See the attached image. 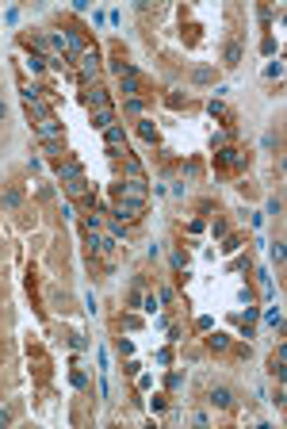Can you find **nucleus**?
<instances>
[{"label": "nucleus", "mask_w": 287, "mask_h": 429, "mask_svg": "<svg viewBox=\"0 0 287 429\" xmlns=\"http://www.w3.org/2000/svg\"><path fill=\"white\" fill-rule=\"evenodd\" d=\"M146 196H149V188H146L142 176H131V181L119 184V199H131V203H142V207H146Z\"/></svg>", "instance_id": "f257e3e1"}, {"label": "nucleus", "mask_w": 287, "mask_h": 429, "mask_svg": "<svg viewBox=\"0 0 287 429\" xmlns=\"http://www.w3.org/2000/svg\"><path fill=\"white\" fill-rule=\"evenodd\" d=\"M77 61H80V77H85V81H96V73H100V58H96V50H85Z\"/></svg>", "instance_id": "f03ea898"}, {"label": "nucleus", "mask_w": 287, "mask_h": 429, "mask_svg": "<svg viewBox=\"0 0 287 429\" xmlns=\"http://www.w3.org/2000/svg\"><path fill=\"white\" fill-rule=\"evenodd\" d=\"M115 214H119V223H122V219H127V223H134V219L142 214V203H131V199H119V203H115Z\"/></svg>", "instance_id": "7ed1b4c3"}, {"label": "nucleus", "mask_w": 287, "mask_h": 429, "mask_svg": "<svg viewBox=\"0 0 287 429\" xmlns=\"http://www.w3.org/2000/svg\"><path fill=\"white\" fill-rule=\"evenodd\" d=\"M122 138H127V134H122V127H115V123L104 130V142H107V150H111V154H119V150H122Z\"/></svg>", "instance_id": "20e7f679"}, {"label": "nucleus", "mask_w": 287, "mask_h": 429, "mask_svg": "<svg viewBox=\"0 0 287 429\" xmlns=\"http://www.w3.org/2000/svg\"><path fill=\"white\" fill-rule=\"evenodd\" d=\"M58 176L69 184V181H77V176H85V169H80L77 161H58Z\"/></svg>", "instance_id": "39448f33"}, {"label": "nucleus", "mask_w": 287, "mask_h": 429, "mask_svg": "<svg viewBox=\"0 0 287 429\" xmlns=\"http://www.w3.org/2000/svg\"><path fill=\"white\" fill-rule=\"evenodd\" d=\"M111 123H115V112H111V108H96V115H92V127L107 130Z\"/></svg>", "instance_id": "423d86ee"}, {"label": "nucleus", "mask_w": 287, "mask_h": 429, "mask_svg": "<svg viewBox=\"0 0 287 429\" xmlns=\"http://www.w3.org/2000/svg\"><path fill=\"white\" fill-rule=\"evenodd\" d=\"M211 403H215V406H222V410H226V406H234V395H230L226 387H215V391H211Z\"/></svg>", "instance_id": "0eeeda50"}, {"label": "nucleus", "mask_w": 287, "mask_h": 429, "mask_svg": "<svg viewBox=\"0 0 287 429\" xmlns=\"http://www.w3.org/2000/svg\"><path fill=\"white\" fill-rule=\"evenodd\" d=\"M88 103H92V108H111V103H107V92H104V88H92V92H88Z\"/></svg>", "instance_id": "6e6552de"}, {"label": "nucleus", "mask_w": 287, "mask_h": 429, "mask_svg": "<svg viewBox=\"0 0 287 429\" xmlns=\"http://www.w3.org/2000/svg\"><path fill=\"white\" fill-rule=\"evenodd\" d=\"M65 192H69V196H85V192H88V181H85V176H77V181L65 184Z\"/></svg>", "instance_id": "1a4fd4ad"}, {"label": "nucleus", "mask_w": 287, "mask_h": 429, "mask_svg": "<svg viewBox=\"0 0 287 429\" xmlns=\"http://www.w3.org/2000/svg\"><path fill=\"white\" fill-rule=\"evenodd\" d=\"M211 115H218V119L226 123V127H230V123H234V115H230V112H226V108H222V103H218V100H211Z\"/></svg>", "instance_id": "9d476101"}, {"label": "nucleus", "mask_w": 287, "mask_h": 429, "mask_svg": "<svg viewBox=\"0 0 287 429\" xmlns=\"http://www.w3.org/2000/svg\"><path fill=\"white\" fill-rule=\"evenodd\" d=\"M138 134L146 138V142H153V138H157V127H153L149 119H142V123H138Z\"/></svg>", "instance_id": "9b49d317"}, {"label": "nucleus", "mask_w": 287, "mask_h": 429, "mask_svg": "<svg viewBox=\"0 0 287 429\" xmlns=\"http://www.w3.org/2000/svg\"><path fill=\"white\" fill-rule=\"evenodd\" d=\"M122 96H138V77H122Z\"/></svg>", "instance_id": "f8f14e48"}, {"label": "nucleus", "mask_w": 287, "mask_h": 429, "mask_svg": "<svg viewBox=\"0 0 287 429\" xmlns=\"http://www.w3.org/2000/svg\"><path fill=\"white\" fill-rule=\"evenodd\" d=\"M237 61H241V46L230 43V46H226V65H237Z\"/></svg>", "instance_id": "ddd939ff"}, {"label": "nucleus", "mask_w": 287, "mask_h": 429, "mask_svg": "<svg viewBox=\"0 0 287 429\" xmlns=\"http://www.w3.org/2000/svg\"><path fill=\"white\" fill-rule=\"evenodd\" d=\"M245 157L237 154V150H222V165H241Z\"/></svg>", "instance_id": "4468645a"}, {"label": "nucleus", "mask_w": 287, "mask_h": 429, "mask_svg": "<svg viewBox=\"0 0 287 429\" xmlns=\"http://www.w3.org/2000/svg\"><path fill=\"white\" fill-rule=\"evenodd\" d=\"M268 326H276V330L283 326V314H279V307H272V310H268Z\"/></svg>", "instance_id": "2eb2a0df"}, {"label": "nucleus", "mask_w": 287, "mask_h": 429, "mask_svg": "<svg viewBox=\"0 0 287 429\" xmlns=\"http://www.w3.org/2000/svg\"><path fill=\"white\" fill-rule=\"evenodd\" d=\"M226 345H230L226 334H215V337H211V349H226Z\"/></svg>", "instance_id": "dca6fc26"}, {"label": "nucleus", "mask_w": 287, "mask_h": 429, "mask_svg": "<svg viewBox=\"0 0 287 429\" xmlns=\"http://www.w3.org/2000/svg\"><path fill=\"white\" fill-rule=\"evenodd\" d=\"M8 421H12V414L4 410V406H0V425H8Z\"/></svg>", "instance_id": "f3484780"}]
</instances>
